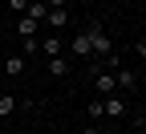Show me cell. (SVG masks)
Returning a JSON list of instances; mask_svg holds the SVG:
<instances>
[{"label":"cell","instance_id":"obj_6","mask_svg":"<svg viewBox=\"0 0 146 134\" xmlns=\"http://www.w3.org/2000/svg\"><path fill=\"white\" fill-rule=\"evenodd\" d=\"M114 81H118V89H134L138 77H134V69H118V73H114Z\"/></svg>","mask_w":146,"mask_h":134},{"label":"cell","instance_id":"obj_5","mask_svg":"<svg viewBox=\"0 0 146 134\" xmlns=\"http://www.w3.org/2000/svg\"><path fill=\"white\" fill-rule=\"evenodd\" d=\"M73 53H77V57H94V53H89V37H85V33H73Z\"/></svg>","mask_w":146,"mask_h":134},{"label":"cell","instance_id":"obj_4","mask_svg":"<svg viewBox=\"0 0 146 134\" xmlns=\"http://www.w3.org/2000/svg\"><path fill=\"white\" fill-rule=\"evenodd\" d=\"M45 12H49V4H45V0H29V8H25V16H33L36 25L45 21Z\"/></svg>","mask_w":146,"mask_h":134},{"label":"cell","instance_id":"obj_9","mask_svg":"<svg viewBox=\"0 0 146 134\" xmlns=\"http://www.w3.org/2000/svg\"><path fill=\"white\" fill-rule=\"evenodd\" d=\"M45 25H49V29H61V25H65V8H49V12H45Z\"/></svg>","mask_w":146,"mask_h":134},{"label":"cell","instance_id":"obj_12","mask_svg":"<svg viewBox=\"0 0 146 134\" xmlns=\"http://www.w3.org/2000/svg\"><path fill=\"white\" fill-rule=\"evenodd\" d=\"M8 8H12V12H25V8H29V0H8Z\"/></svg>","mask_w":146,"mask_h":134},{"label":"cell","instance_id":"obj_14","mask_svg":"<svg viewBox=\"0 0 146 134\" xmlns=\"http://www.w3.org/2000/svg\"><path fill=\"white\" fill-rule=\"evenodd\" d=\"M81 134H102V130H98V126H85V130H81Z\"/></svg>","mask_w":146,"mask_h":134},{"label":"cell","instance_id":"obj_3","mask_svg":"<svg viewBox=\"0 0 146 134\" xmlns=\"http://www.w3.org/2000/svg\"><path fill=\"white\" fill-rule=\"evenodd\" d=\"M36 49L45 57H61V37H45V41H36Z\"/></svg>","mask_w":146,"mask_h":134},{"label":"cell","instance_id":"obj_2","mask_svg":"<svg viewBox=\"0 0 146 134\" xmlns=\"http://www.w3.org/2000/svg\"><path fill=\"white\" fill-rule=\"evenodd\" d=\"M102 114H110V118H122V114H126V102H122V98H114V93H106Z\"/></svg>","mask_w":146,"mask_h":134},{"label":"cell","instance_id":"obj_1","mask_svg":"<svg viewBox=\"0 0 146 134\" xmlns=\"http://www.w3.org/2000/svg\"><path fill=\"white\" fill-rule=\"evenodd\" d=\"M85 37H89V53H94L98 61H106V57L114 53V41H110V33L102 25H85Z\"/></svg>","mask_w":146,"mask_h":134},{"label":"cell","instance_id":"obj_10","mask_svg":"<svg viewBox=\"0 0 146 134\" xmlns=\"http://www.w3.org/2000/svg\"><path fill=\"white\" fill-rule=\"evenodd\" d=\"M8 77H21V73H25V57H8Z\"/></svg>","mask_w":146,"mask_h":134},{"label":"cell","instance_id":"obj_8","mask_svg":"<svg viewBox=\"0 0 146 134\" xmlns=\"http://www.w3.org/2000/svg\"><path fill=\"white\" fill-rule=\"evenodd\" d=\"M49 73H53V77H65V73H69V61H65V57H49Z\"/></svg>","mask_w":146,"mask_h":134},{"label":"cell","instance_id":"obj_7","mask_svg":"<svg viewBox=\"0 0 146 134\" xmlns=\"http://www.w3.org/2000/svg\"><path fill=\"white\" fill-rule=\"evenodd\" d=\"M16 33H21V37H36V21L21 12V21H16Z\"/></svg>","mask_w":146,"mask_h":134},{"label":"cell","instance_id":"obj_11","mask_svg":"<svg viewBox=\"0 0 146 134\" xmlns=\"http://www.w3.org/2000/svg\"><path fill=\"white\" fill-rule=\"evenodd\" d=\"M16 106H21V102H16V98H12V93H8V98H0V114H4V118H8V114H12Z\"/></svg>","mask_w":146,"mask_h":134},{"label":"cell","instance_id":"obj_13","mask_svg":"<svg viewBox=\"0 0 146 134\" xmlns=\"http://www.w3.org/2000/svg\"><path fill=\"white\" fill-rule=\"evenodd\" d=\"M49 8H69V0H45Z\"/></svg>","mask_w":146,"mask_h":134}]
</instances>
